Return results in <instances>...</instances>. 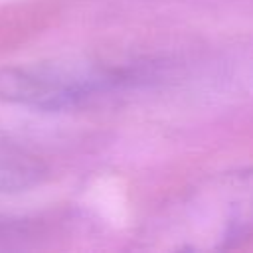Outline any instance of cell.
I'll use <instances>...</instances> for the list:
<instances>
[{"label": "cell", "mask_w": 253, "mask_h": 253, "mask_svg": "<svg viewBox=\"0 0 253 253\" xmlns=\"http://www.w3.org/2000/svg\"><path fill=\"white\" fill-rule=\"evenodd\" d=\"M125 75L95 63H30L0 69V101L40 111L77 107L115 85Z\"/></svg>", "instance_id": "cell-1"}, {"label": "cell", "mask_w": 253, "mask_h": 253, "mask_svg": "<svg viewBox=\"0 0 253 253\" xmlns=\"http://www.w3.org/2000/svg\"><path fill=\"white\" fill-rule=\"evenodd\" d=\"M184 247H223L229 239L253 233V172H237L194 192L172 217Z\"/></svg>", "instance_id": "cell-2"}]
</instances>
